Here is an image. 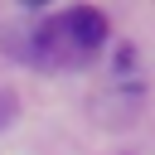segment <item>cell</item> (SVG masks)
Instances as JSON below:
<instances>
[{
	"label": "cell",
	"mask_w": 155,
	"mask_h": 155,
	"mask_svg": "<svg viewBox=\"0 0 155 155\" xmlns=\"http://www.w3.org/2000/svg\"><path fill=\"white\" fill-rule=\"evenodd\" d=\"M24 5H48V0H24Z\"/></svg>",
	"instance_id": "cell-2"
},
{
	"label": "cell",
	"mask_w": 155,
	"mask_h": 155,
	"mask_svg": "<svg viewBox=\"0 0 155 155\" xmlns=\"http://www.w3.org/2000/svg\"><path fill=\"white\" fill-rule=\"evenodd\" d=\"M15 111H19V97H15L10 87H0V131L15 121Z\"/></svg>",
	"instance_id": "cell-1"
}]
</instances>
